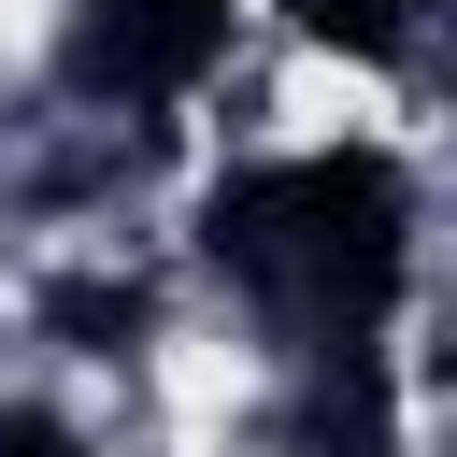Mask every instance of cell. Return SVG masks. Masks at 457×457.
Listing matches in <instances>:
<instances>
[{"label": "cell", "mask_w": 457, "mask_h": 457, "mask_svg": "<svg viewBox=\"0 0 457 457\" xmlns=\"http://www.w3.org/2000/svg\"><path fill=\"white\" fill-rule=\"evenodd\" d=\"M200 257L286 328V343H371L400 271H414V186L386 143H314L257 157L200 200Z\"/></svg>", "instance_id": "obj_1"}, {"label": "cell", "mask_w": 457, "mask_h": 457, "mask_svg": "<svg viewBox=\"0 0 457 457\" xmlns=\"http://www.w3.org/2000/svg\"><path fill=\"white\" fill-rule=\"evenodd\" d=\"M214 57H228V0H86V29H71L86 100H186Z\"/></svg>", "instance_id": "obj_2"}, {"label": "cell", "mask_w": 457, "mask_h": 457, "mask_svg": "<svg viewBox=\"0 0 457 457\" xmlns=\"http://www.w3.org/2000/svg\"><path fill=\"white\" fill-rule=\"evenodd\" d=\"M286 457H400V371H386L371 343H300Z\"/></svg>", "instance_id": "obj_3"}, {"label": "cell", "mask_w": 457, "mask_h": 457, "mask_svg": "<svg viewBox=\"0 0 457 457\" xmlns=\"http://www.w3.org/2000/svg\"><path fill=\"white\" fill-rule=\"evenodd\" d=\"M43 328H57L71 357H129V343L157 328V300H143L129 271H71V286H43Z\"/></svg>", "instance_id": "obj_4"}, {"label": "cell", "mask_w": 457, "mask_h": 457, "mask_svg": "<svg viewBox=\"0 0 457 457\" xmlns=\"http://www.w3.org/2000/svg\"><path fill=\"white\" fill-rule=\"evenodd\" d=\"M286 29H300L314 57H357V71H386V57L414 43V0H286Z\"/></svg>", "instance_id": "obj_5"}, {"label": "cell", "mask_w": 457, "mask_h": 457, "mask_svg": "<svg viewBox=\"0 0 457 457\" xmlns=\"http://www.w3.org/2000/svg\"><path fill=\"white\" fill-rule=\"evenodd\" d=\"M0 457H86V428H57V414L14 400V414H0Z\"/></svg>", "instance_id": "obj_6"}, {"label": "cell", "mask_w": 457, "mask_h": 457, "mask_svg": "<svg viewBox=\"0 0 457 457\" xmlns=\"http://www.w3.org/2000/svg\"><path fill=\"white\" fill-rule=\"evenodd\" d=\"M443 457H457V343H443Z\"/></svg>", "instance_id": "obj_7"}]
</instances>
